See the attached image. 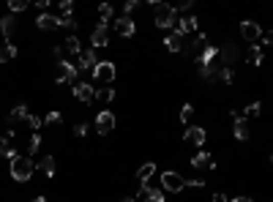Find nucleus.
Returning a JSON list of instances; mask_svg holds the SVG:
<instances>
[{"instance_id": "nucleus-27", "label": "nucleus", "mask_w": 273, "mask_h": 202, "mask_svg": "<svg viewBox=\"0 0 273 202\" xmlns=\"http://www.w3.org/2000/svg\"><path fill=\"white\" fill-rule=\"evenodd\" d=\"M248 60H252V66H260L262 63V50L257 44H252V50H248Z\"/></svg>"}, {"instance_id": "nucleus-40", "label": "nucleus", "mask_w": 273, "mask_h": 202, "mask_svg": "<svg viewBox=\"0 0 273 202\" xmlns=\"http://www.w3.org/2000/svg\"><path fill=\"white\" fill-rule=\"evenodd\" d=\"M262 41L268 47H273V30H270V33H262Z\"/></svg>"}, {"instance_id": "nucleus-7", "label": "nucleus", "mask_w": 273, "mask_h": 202, "mask_svg": "<svg viewBox=\"0 0 273 202\" xmlns=\"http://www.w3.org/2000/svg\"><path fill=\"white\" fill-rule=\"evenodd\" d=\"M240 36H243L246 41L252 44V41H260V38H262V30H260V25H257V22L246 19V22H240Z\"/></svg>"}, {"instance_id": "nucleus-17", "label": "nucleus", "mask_w": 273, "mask_h": 202, "mask_svg": "<svg viewBox=\"0 0 273 202\" xmlns=\"http://www.w3.org/2000/svg\"><path fill=\"white\" fill-rule=\"evenodd\" d=\"M153 175H156V164H153V161H148V164H142L140 169H136V181H140V183H148Z\"/></svg>"}, {"instance_id": "nucleus-11", "label": "nucleus", "mask_w": 273, "mask_h": 202, "mask_svg": "<svg viewBox=\"0 0 273 202\" xmlns=\"http://www.w3.org/2000/svg\"><path fill=\"white\" fill-rule=\"evenodd\" d=\"M96 66H99V58H96V52L93 50H82L79 52V71H93Z\"/></svg>"}, {"instance_id": "nucleus-44", "label": "nucleus", "mask_w": 273, "mask_h": 202, "mask_svg": "<svg viewBox=\"0 0 273 202\" xmlns=\"http://www.w3.org/2000/svg\"><path fill=\"white\" fill-rule=\"evenodd\" d=\"M123 202H134V199H123Z\"/></svg>"}, {"instance_id": "nucleus-14", "label": "nucleus", "mask_w": 273, "mask_h": 202, "mask_svg": "<svg viewBox=\"0 0 273 202\" xmlns=\"http://www.w3.org/2000/svg\"><path fill=\"white\" fill-rule=\"evenodd\" d=\"M36 25H38V30H58L60 28V19L52 17V14H41V17L36 19Z\"/></svg>"}, {"instance_id": "nucleus-28", "label": "nucleus", "mask_w": 273, "mask_h": 202, "mask_svg": "<svg viewBox=\"0 0 273 202\" xmlns=\"http://www.w3.org/2000/svg\"><path fill=\"white\" fill-rule=\"evenodd\" d=\"M77 25H79V22H77L74 17H63V19H60V28H66V30H69V36H74Z\"/></svg>"}, {"instance_id": "nucleus-30", "label": "nucleus", "mask_w": 273, "mask_h": 202, "mask_svg": "<svg viewBox=\"0 0 273 202\" xmlns=\"http://www.w3.org/2000/svg\"><path fill=\"white\" fill-rule=\"evenodd\" d=\"M38 145H41V134H33V137H30V142H28V156H30V153H36L38 150Z\"/></svg>"}, {"instance_id": "nucleus-42", "label": "nucleus", "mask_w": 273, "mask_h": 202, "mask_svg": "<svg viewBox=\"0 0 273 202\" xmlns=\"http://www.w3.org/2000/svg\"><path fill=\"white\" fill-rule=\"evenodd\" d=\"M213 202H227V197L224 194H213Z\"/></svg>"}, {"instance_id": "nucleus-45", "label": "nucleus", "mask_w": 273, "mask_h": 202, "mask_svg": "<svg viewBox=\"0 0 273 202\" xmlns=\"http://www.w3.org/2000/svg\"><path fill=\"white\" fill-rule=\"evenodd\" d=\"M270 161H273V156H270Z\"/></svg>"}, {"instance_id": "nucleus-32", "label": "nucleus", "mask_w": 273, "mask_h": 202, "mask_svg": "<svg viewBox=\"0 0 273 202\" xmlns=\"http://www.w3.org/2000/svg\"><path fill=\"white\" fill-rule=\"evenodd\" d=\"M9 9H11L14 14H17V11H25V9H28V0H11Z\"/></svg>"}, {"instance_id": "nucleus-20", "label": "nucleus", "mask_w": 273, "mask_h": 202, "mask_svg": "<svg viewBox=\"0 0 273 202\" xmlns=\"http://www.w3.org/2000/svg\"><path fill=\"white\" fill-rule=\"evenodd\" d=\"M36 169H41L47 177H52V175H55V159H52V156H44V159L36 164Z\"/></svg>"}, {"instance_id": "nucleus-8", "label": "nucleus", "mask_w": 273, "mask_h": 202, "mask_svg": "<svg viewBox=\"0 0 273 202\" xmlns=\"http://www.w3.org/2000/svg\"><path fill=\"white\" fill-rule=\"evenodd\" d=\"M183 137H186V142H189V145H197V148H202L205 140H208V131H205L202 126H191Z\"/></svg>"}, {"instance_id": "nucleus-15", "label": "nucleus", "mask_w": 273, "mask_h": 202, "mask_svg": "<svg viewBox=\"0 0 273 202\" xmlns=\"http://www.w3.org/2000/svg\"><path fill=\"white\" fill-rule=\"evenodd\" d=\"M232 134H235V140H240V142H246V140H248L246 118H235V123H232Z\"/></svg>"}, {"instance_id": "nucleus-39", "label": "nucleus", "mask_w": 273, "mask_h": 202, "mask_svg": "<svg viewBox=\"0 0 273 202\" xmlns=\"http://www.w3.org/2000/svg\"><path fill=\"white\" fill-rule=\"evenodd\" d=\"M148 202H164V191H156L153 197H148Z\"/></svg>"}, {"instance_id": "nucleus-10", "label": "nucleus", "mask_w": 273, "mask_h": 202, "mask_svg": "<svg viewBox=\"0 0 273 202\" xmlns=\"http://www.w3.org/2000/svg\"><path fill=\"white\" fill-rule=\"evenodd\" d=\"M74 96H77L82 104H90V101L96 99V87L87 85V82H77V85H74Z\"/></svg>"}, {"instance_id": "nucleus-16", "label": "nucleus", "mask_w": 273, "mask_h": 202, "mask_svg": "<svg viewBox=\"0 0 273 202\" xmlns=\"http://www.w3.org/2000/svg\"><path fill=\"white\" fill-rule=\"evenodd\" d=\"M191 167H197V169H199V167H211V169H213L216 164H213V159H211V153H205V150H199V153H194V156H191Z\"/></svg>"}, {"instance_id": "nucleus-22", "label": "nucleus", "mask_w": 273, "mask_h": 202, "mask_svg": "<svg viewBox=\"0 0 273 202\" xmlns=\"http://www.w3.org/2000/svg\"><path fill=\"white\" fill-rule=\"evenodd\" d=\"M28 115H30V112H28V107H25V104H17V107H14L11 109V123H17V120H28Z\"/></svg>"}, {"instance_id": "nucleus-38", "label": "nucleus", "mask_w": 273, "mask_h": 202, "mask_svg": "<svg viewBox=\"0 0 273 202\" xmlns=\"http://www.w3.org/2000/svg\"><path fill=\"white\" fill-rule=\"evenodd\" d=\"M123 11H126V14H131V11H136V0H128V3L123 6Z\"/></svg>"}, {"instance_id": "nucleus-1", "label": "nucleus", "mask_w": 273, "mask_h": 202, "mask_svg": "<svg viewBox=\"0 0 273 202\" xmlns=\"http://www.w3.org/2000/svg\"><path fill=\"white\" fill-rule=\"evenodd\" d=\"M36 172V164H33V159L30 156H14L11 159V177L14 181H19V183H25L30 181Z\"/></svg>"}, {"instance_id": "nucleus-35", "label": "nucleus", "mask_w": 273, "mask_h": 202, "mask_svg": "<svg viewBox=\"0 0 273 202\" xmlns=\"http://www.w3.org/2000/svg\"><path fill=\"white\" fill-rule=\"evenodd\" d=\"M71 11H74V3H71V0H63V3H60V14H63V17H71Z\"/></svg>"}, {"instance_id": "nucleus-6", "label": "nucleus", "mask_w": 273, "mask_h": 202, "mask_svg": "<svg viewBox=\"0 0 273 202\" xmlns=\"http://www.w3.org/2000/svg\"><path fill=\"white\" fill-rule=\"evenodd\" d=\"M96 131H99V134H109V131H115V115H112L109 109L99 112V118H96Z\"/></svg>"}, {"instance_id": "nucleus-18", "label": "nucleus", "mask_w": 273, "mask_h": 202, "mask_svg": "<svg viewBox=\"0 0 273 202\" xmlns=\"http://www.w3.org/2000/svg\"><path fill=\"white\" fill-rule=\"evenodd\" d=\"M164 44H167V50H170V52H180V50H186V47H183V36H178L175 30L164 38Z\"/></svg>"}, {"instance_id": "nucleus-33", "label": "nucleus", "mask_w": 273, "mask_h": 202, "mask_svg": "<svg viewBox=\"0 0 273 202\" xmlns=\"http://www.w3.org/2000/svg\"><path fill=\"white\" fill-rule=\"evenodd\" d=\"M219 79H221V82H232V79H235V74H232V69L224 66V69L219 71Z\"/></svg>"}, {"instance_id": "nucleus-34", "label": "nucleus", "mask_w": 273, "mask_h": 202, "mask_svg": "<svg viewBox=\"0 0 273 202\" xmlns=\"http://www.w3.org/2000/svg\"><path fill=\"white\" fill-rule=\"evenodd\" d=\"M28 126L33 128V134H36L38 128H41V118H38V115H28Z\"/></svg>"}, {"instance_id": "nucleus-31", "label": "nucleus", "mask_w": 273, "mask_h": 202, "mask_svg": "<svg viewBox=\"0 0 273 202\" xmlns=\"http://www.w3.org/2000/svg\"><path fill=\"white\" fill-rule=\"evenodd\" d=\"M260 112H262V104H260V101H252V104L246 107V115H248V118H257Z\"/></svg>"}, {"instance_id": "nucleus-29", "label": "nucleus", "mask_w": 273, "mask_h": 202, "mask_svg": "<svg viewBox=\"0 0 273 202\" xmlns=\"http://www.w3.org/2000/svg\"><path fill=\"white\" fill-rule=\"evenodd\" d=\"M191 118H194V107H191V104H183L180 107V120L183 123H191Z\"/></svg>"}, {"instance_id": "nucleus-43", "label": "nucleus", "mask_w": 273, "mask_h": 202, "mask_svg": "<svg viewBox=\"0 0 273 202\" xmlns=\"http://www.w3.org/2000/svg\"><path fill=\"white\" fill-rule=\"evenodd\" d=\"M30 202H47L44 197H36V199H30Z\"/></svg>"}, {"instance_id": "nucleus-4", "label": "nucleus", "mask_w": 273, "mask_h": 202, "mask_svg": "<svg viewBox=\"0 0 273 202\" xmlns=\"http://www.w3.org/2000/svg\"><path fill=\"white\" fill-rule=\"evenodd\" d=\"M93 77H96V82H101V85L115 82V63L112 60H99V66L93 69Z\"/></svg>"}, {"instance_id": "nucleus-19", "label": "nucleus", "mask_w": 273, "mask_h": 202, "mask_svg": "<svg viewBox=\"0 0 273 202\" xmlns=\"http://www.w3.org/2000/svg\"><path fill=\"white\" fill-rule=\"evenodd\" d=\"M14 58H17V47H14L11 41L0 44V63H6V60H14Z\"/></svg>"}, {"instance_id": "nucleus-37", "label": "nucleus", "mask_w": 273, "mask_h": 202, "mask_svg": "<svg viewBox=\"0 0 273 202\" xmlns=\"http://www.w3.org/2000/svg\"><path fill=\"white\" fill-rule=\"evenodd\" d=\"M9 150H11L9 148V140H6V137H0V156H6Z\"/></svg>"}, {"instance_id": "nucleus-2", "label": "nucleus", "mask_w": 273, "mask_h": 202, "mask_svg": "<svg viewBox=\"0 0 273 202\" xmlns=\"http://www.w3.org/2000/svg\"><path fill=\"white\" fill-rule=\"evenodd\" d=\"M153 3V9H156V25L158 28H172L175 25V9L172 6H167V3H158V0H150Z\"/></svg>"}, {"instance_id": "nucleus-25", "label": "nucleus", "mask_w": 273, "mask_h": 202, "mask_svg": "<svg viewBox=\"0 0 273 202\" xmlns=\"http://www.w3.org/2000/svg\"><path fill=\"white\" fill-rule=\"evenodd\" d=\"M99 17H101V25H109V19H112V6L109 3L99 6Z\"/></svg>"}, {"instance_id": "nucleus-41", "label": "nucleus", "mask_w": 273, "mask_h": 202, "mask_svg": "<svg viewBox=\"0 0 273 202\" xmlns=\"http://www.w3.org/2000/svg\"><path fill=\"white\" fill-rule=\"evenodd\" d=\"M232 202H254L252 197H232Z\"/></svg>"}, {"instance_id": "nucleus-24", "label": "nucleus", "mask_w": 273, "mask_h": 202, "mask_svg": "<svg viewBox=\"0 0 273 202\" xmlns=\"http://www.w3.org/2000/svg\"><path fill=\"white\" fill-rule=\"evenodd\" d=\"M96 99L107 104V101L115 99V91H112V87H96Z\"/></svg>"}, {"instance_id": "nucleus-13", "label": "nucleus", "mask_w": 273, "mask_h": 202, "mask_svg": "<svg viewBox=\"0 0 273 202\" xmlns=\"http://www.w3.org/2000/svg\"><path fill=\"white\" fill-rule=\"evenodd\" d=\"M115 33L118 36H134L136 33V25H134V19H128V17H120V19H115Z\"/></svg>"}, {"instance_id": "nucleus-12", "label": "nucleus", "mask_w": 273, "mask_h": 202, "mask_svg": "<svg viewBox=\"0 0 273 202\" xmlns=\"http://www.w3.org/2000/svg\"><path fill=\"white\" fill-rule=\"evenodd\" d=\"M197 28H199V19L197 17L175 19V33H178V36H186V33H191V30H197Z\"/></svg>"}, {"instance_id": "nucleus-3", "label": "nucleus", "mask_w": 273, "mask_h": 202, "mask_svg": "<svg viewBox=\"0 0 273 202\" xmlns=\"http://www.w3.org/2000/svg\"><path fill=\"white\" fill-rule=\"evenodd\" d=\"M162 189L170 191V194H180L183 189H186V177L172 172V169H167V172L162 175Z\"/></svg>"}, {"instance_id": "nucleus-26", "label": "nucleus", "mask_w": 273, "mask_h": 202, "mask_svg": "<svg viewBox=\"0 0 273 202\" xmlns=\"http://www.w3.org/2000/svg\"><path fill=\"white\" fill-rule=\"evenodd\" d=\"M44 123H47V126H50V123H52V126H60V123H63V115H60L58 109H50V112H47V118H44Z\"/></svg>"}, {"instance_id": "nucleus-23", "label": "nucleus", "mask_w": 273, "mask_h": 202, "mask_svg": "<svg viewBox=\"0 0 273 202\" xmlns=\"http://www.w3.org/2000/svg\"><path fill=\"white\" fill-rule=\"evenodd\" d=\"M14 25H17V19H14L11 14H9V17H3V19H0V33H3V36H11V33H14Z\"/></svg>"}, {"instance_id": "nucleus-21", "label": "nucleus", "mask_w": 273, "mask_h": 202, "mask_svg": "<svg viewBox=\"0 0 273 202\" xmlns=\"http://www.w3.org/2000/svg\"><path fill=\"white\" fill-rule=\"evenodd\" d=\"M63 50L71 52V55H79V52H82V47H79V38H77V36H69L66 41H63Z\"/></svg>"}, {"instance_id": "nucleus-36", "label": "nucleus", "mask_w": 273, "mask_h": 202, "mask_svg": "<svg viewBox=\"0 0 273 202\" xmlns=\"http://www.w3.org/2000/svg\"><path fill=\"white\" fill-rule=\"evenodd\" d=\"M74 134H77V137H85V134H87V123H77V126H74Z\"/></svg>"}, {"instance_id": "nucleus-5", "label": "nucleus", "mask_w": 273, "mask_h": 202, "mask_svg": "<svg viewBox=\"0 0 273 202\" xmlns=\"http://www.w3.org/2000/svg\"><path fill=\"white\" fill-rule=\"evenodd\" d=\"M77 77H79V69L69 60H60L58 69H55V79L58 82H77Z\"/></svg>"}, {"instance_id": "nucleus-9", "label": "nucleus", "mask_w": 273, "mask_h": 202, "mask_svg": "<svg viewBox=\"0 0 273 202\" xmlns=\"http://www.w3.org/2000/svg\"><path fill=\"white\" fill-rule=\"evenodd\" d=\"M90 41H93V50L96 47H107L109 44V25H96V30L90 33Z\"/></svg>"}]
</instances>
